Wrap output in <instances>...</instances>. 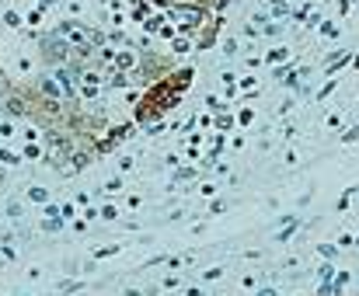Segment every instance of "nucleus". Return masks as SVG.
I'll list each match as a JSON object with an SVG mask.
<instances>
[{
  "label": "nucleus",
  "instance_id": "1",
  "mask_svg": "<svg viewBox=\"0 0 359 296\" xmlns=\"http://www.w3.org/2000/svg\"><path fill=\"white\" fill-rule=\"evenodd\" d=\"M46 56H49V60H67V56H70L67 39H46Z\"/></svg>",
  "mask_w": 359,
  "mask_h": 296
},
{
  "label": "nucleus",
  "instance_id": "2",
  "mask_svg": "<svg viewBox=\"0 0 359 296\" xmlns=\"http://www.w3.org/2000/svg\"><path fill=\"white\" fill-rule=\"evenodd\" d=\"M42 94H46V98H56V94H60L56 80H42Z\"/></svg>",
  "mask_w": 359,
  "mask_h": 296
}]
</instances>
